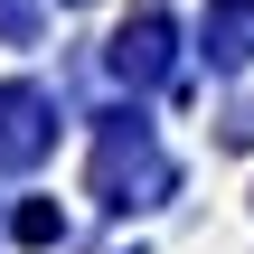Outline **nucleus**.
<instances>
[{"instance_id": "nucleus-4", "label": "nucleus", "mask_w": 254, "mask_h": 254, "mask_svg": "<svg viewBox=\"0 0 254 254\" xmlns=\"http://www.w3.org/2000/svg\"><path fill=\"white\" fill-rule=\"evenodd\" d=\"M19 236H28V245H57L66 226H57V207H19Z\"/></svg>"}, {"instance_id": "nucleus-3", "label": "nucleus", "mask_w": 254, "mask_h": 254, "mask_svg": "<svg viewBox=\"0 0 254 254\" xmlns=\"http://www.w3.org/2000/svg\"><path fill=\"white\" fill-rule=\"evenodd\" d=\"M113 75H132V85H160V75H170V28H160V19L123 28V38H113Z\"/></svg>"}, {"instance_id": "nucleus-2", "label": "nucleus", "mask_w": 254, "mask_h": 254, "mask_svg": "<svg viewBox=\"0 0 254 254\" xmlns=\"http://www.w3.org/2000/svg\"><path fill=\"white\" fill-rule=\"evenodd\" d=\"M57 141V94L47 85H0V170H28Z\"/></svg>"}, {"instance_id": "nucleus-5", "label": "nucleus", "mask_w": 254, "mask_h": 254, "mask_svg": "<svg viewBox=\"0 0 254 254\" xmlns=\"http://www.w3.org/2000/svg\"><path fill=\"white\" fill-rule=\"evenodd\" d=\"M0 38H38V0H0Z\"/></svg>"}, {"instance_id": "nucleus-1", "label": "nucleus", "mask_w": 254, "mask_h": 254, "mask_svg": "<svg viewBox=\"0 0 254 254\" xmlns=\"http://www.w3.org/2000/svg\"><path fill=\"white\" fill-rule=\"evenodd\" d=\"M160 189H170V160H160L151 123L113 113V123H104V151H94V198H104V207H151Z\"/></svg>"}]
</instances>
